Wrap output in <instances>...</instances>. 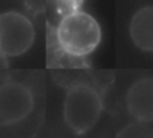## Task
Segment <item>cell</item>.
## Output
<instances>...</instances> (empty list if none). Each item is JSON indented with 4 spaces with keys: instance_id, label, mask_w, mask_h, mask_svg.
<instances>
[{
    "instance_id": "1",
    "label": "cell",
    "mask_w": 153,
    "mask_h": 138,
    "mask_svg": "<svg viewBox=\"0 0 153 138\" xmlns=\"http://www.w3.org/2000/svg\"><path fill=\"white\" fill-rule=\"evenodd\" d=\"M58 49L72 58H84L95 52L102 42L99 22L80 7H71L61 14L56 27Z\"/></svg>"
},
{
    "instance_id": "5",
    "label": "cell",
    "mask_w": 153,
    "mask_h": 138,
    "mask_svg": "<svg viewBox=\"0 0 153 138\" xmlns=\"http://www.w3.org/2000/svg\"><path fill=\"white\" fill-rule=\"evenodd\" d=\"M126 108L131 118L141 123L153 122V77H141L129 87Z\"/></svg>"
},
{
    "instance_id": "4",
    "label": "cell",
    "mask_w": 153,
    "mask_h": 138,
    "mask_svg": "<svg viewBox=\"0 0 153 138\" xmlns=\"http://www.w3.org/2000/svg\"><path fill=\"white\" fill-rule=\"evenodd\" d=\"M34 96L31 89L19 81L0 84V123L15 125L31 114Z\"/></svg>"
},
{
    "instance_id": "3",
    "label": "cell",
    "mask_w": 153,
    "mask_h": 138,
    "mask_svg": "<svg viewBox=\"0 0 153 138\" xmlns=\"http://www.w3.org/2000/svg\"><path fill=\"white\" fill-rule=\"evenodd\" d=\"M35 41V27L25 14L7 11L0 14V56L15 58L31 49Z\"/></svg>"
},
{
    "instance_id": "6",
    "label": "cell",
    "mask_w": 153,
    "mask_h": 138,
    "mask_svg": "<svg viewBox=\"0 0 153 138\" xmlns=\"http://www.w3.org/2000/svg\"><path fill=\"white\" fill-rule=\"evenodd\" d=\"M129 35L140 50L153 53V6L134 12L129 23Z\"/></svg>"
},
{
    "instance_id": "2",
    "label": "cell",
    "mask_w": 153,
    "mask_h": 138,
    "mask_svg": "<svg viewBox=\"0 0 153 138\" xmlns=\"http://www.w3.org/2000/svg\"><path fill=\"white\" fill-rule=\"evenodd\" d=\"M103 112L100 93L94 87L79 83L69 87L62 103V118L75 134H84L96 126Z\"/></svg>"
}]
</instances>
